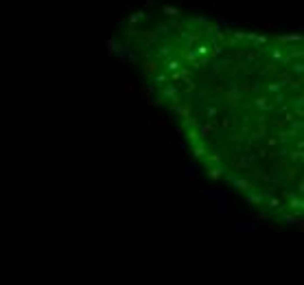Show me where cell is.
<instances>
[{"instance_id": "6da1fadb", "label": "cell", "mask_w": 304, "mask_h": 285, "mask_svg": "<svg viewBox=\"0 0 304 285\" xmlns=\"http://www.w3.org/2000/svg\"><path fill=\"white\" fill-rule=\"evenodd\" d=\"M210 178H212V180H217V178H219V175H221V169H210Z\"/></svg>"}, {"instance_id": "7a4b0ae2", "label": "cell", "mask_w": 304, "mask_h": 285, "mask_svg": "<svg viewBox=\"0 0 304 285\" xmlns=\"http://www.w3.org/2000/svg\"><path fill=\"white\" fill-rule=\"evenodd\" d=\"M164 11H166V13H171V15L177 13V9H171V7H164Z\"/></svg>"}]
</instances>
